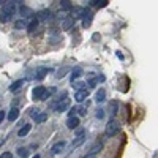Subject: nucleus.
<instances>
[{"instance_id": "obj_1", "label": "nucleus", "mask_w": 158, "mask_h": 158, "mask_svg": "<svg viewBox=\"0 0 158 158\" xmlns=\"http://www.w3.org/2000/svg\"><path fill=\"white\" fill-rule=\"evenodd\" d=\"M70 106H71V103H70V98H68V95L67 93H62L59 100H55V101L51 105V107L54 111H59V112H63V111H68L70 109Z\"/></svg>"}, {"instance_id": "obj_2", "label": "nucleus", "mask_w": 158, "mask_h": 158, "mask_svg": "<svg viewBox=\"0 0 158 158\" xmlns=\"http://www.w3.org/2000/svg\"><path fill=\"white\" fill-rule=\"evenodd\" d=\"M14 14H16V2H8L3 5V10H2V13H0V21L8 22Z\"/></svg>"}, {"instance_id": "obj_3", "label": "nucleus", "mask_w": 158, "mask_h": 158, "mask_svg": "<svg viewBox=\"0 0 158 158\" xmlns=\"http://www.w3.org/2000/svg\"><path fill=\"white\" fill-rule=\"evenodd\" d=\"M119 128H120V125H119V122L115 120V119H111L109 122L106 123V136L107 138H112L117 134Z\"/></svg>"}, {"instance_id": "obj_4", "label": "nucleus", "mask_w": 158, "mask_h": 158, "mask_svg": "<svg viewBox=\"0 0 158 158\" xmlns=\"http://www.w3.org/2000/svg\"><path fill=\"white\" fill-rule=\"evenodd\" d=\"M33 100H48L49 98V95H51V92L48 90V88H44V87H35L33 88Z\"/></svg>"}, {"instance_id": "obj_5", "label": "nucleus", "mask_w": 158, "mask_h": 158, "mask_svg": "<svg viewBox=\"0 0 158 158\" xmlns=\"http://www.w3.org/2000/svg\"><path fill=\"white\" fill-rule=\"evenodd\" d=\"M65 144H67V142H63V141H60V142H57V144H54L52 147H51V153H52V155H57V153H60L62 150L65 149Z\"/></svg>"}, {"instance_id": "obj_6", "label": "nucleus", "mask_w": 158, "mask_h": 158, "mask_svg": "<svg viewBox=\"0 0 158 158\" xmlns=\"http://www.w3.org/2000/svg\"><path fill=\"white\" fill-rule=\"evenodd\" d=\"M78 125H79V117H70V119L67 120V126H68L70 130H74Z\"/></svg>"}, {"instance_id": "obj_7", "label": "nucleus", "mask_w": 158, "mask_h": 158, "mask_svg": "<svg viewBox=\"0 0 158 158\" xmlns=\"http://www.w3.org/2000/svg\"><path fill=\"white\" fill-rule=\"evenodd\" d=\"M30 130H32V125H30V123H27V125H24V126H22V128L18 131V136H19V138H24V136H27Z\"/></svg>"}, {"instance_id": "obj_8", "label": "nucleus", "mask_w": 158, "mask_h": 158, "mask_svg": "<svg viewBox=\"0 0 158 158\" xmlns=\"http://www.w3.org/2000/svg\"><path fill=\"white\" fill-rule=\"evenodd\" d=\"M87 95H88L87 90H79V92H76L74 98H76V101H78V103H81V101H84V100L87 98Z\"/></svg>"}, {"instance_id": "obj_9", "label": "nucleus", "mask_w": 158, "mask_h": 158, "mask_svg": "<svg viewBox=\"0 0 158 158\" xmlns=\"http://www.w3.org/2000/svg\"><path fill=\"white\" fill-rule=\"evenodd\" d=\"M49 18H51V11H49V10L40 11V13H38V16H37L38 21H46V19H49Z\"/></svg>"}, {"instance_id": "obj_10", "label": "nucleus", "mask_w": 158, "mask_h": 158, "mask_svg": "<svg viewBox=\"0 0 158 158\" xmlns=\"http://www.w3.org/2000/svg\"><path fill=\"white\" fill-rule=\"evenodd\" d=\"M105 97H106L105 88H100V90L97 92V95H95V101H97V103H103V101H105Z\"/></svg>"}, {"instance_id": "obj_11", "label": "nucleus", "mask_w": 158, "mask_h": 158, "mask_svg": "<svg viewBox=\"0 0 158 158\" xmlns=\"http://www.w3.org/2000/svg\"><path fill=\"white\" fill-rule=\"evenodd\" d=\"M101 149H103V144H101V141H98L97 144L93 145V147H92L90 150H88V155H97V153H98Z\"/></svg>"}, {"instance_id": "obj_12", "label": "nucleus", "mask_w": 158, "mask_h": 158, "mask_svg": "<svg viewBox=\"0 0 158 158\" xmlns=\"http://www.w3.org/2000/svg\"><path fill=\"white\" fill-rule=\"evenodd\" d=\"M38 22H40V21H38L37 18H32V19H30V22L27 24V30H29V32H33V30L38 27Z\"/></svg>"}, {"instance_id": "obj_13", "label": "nucleus", "mask_w": 158, "mask_h": 158, "mask_svg": "<svg viewBox=\"0 0 158 158\" xmlns=\"http://www.w3.org/2000/svg\"><path fill=\"white\" fill-rule=\"evenodd\" d=\"M18 117H19V111L16 109V107H13V109L10 111V114H8V120L10 122H14Z\"/></svg>"}, {"instance_id": "obj_14", "label": "nucleus", "mask_w": 158, "mask_h": 158, "mask_svg": "<svg viewBox=\"0 0 158 158\" xmlns=\"http://www.w3.org/2000/svg\"><path fill=\"white\" fill-rule=\"evenodd\" d=\"M48 71H49L48 68H40V70L37 71V74H35V79H37V81H41V79L46 76V73H48Z\"/></svg>"}, {"instance_id": "obj_15", "label": "nucleus", "mask_w": 158, "mask_h": 158, "mask_svg": "<svg viewBox=\"0 0 158 158\" xmlns=\"http://www.w3.org/2000/svg\"><path fill=\"white\" fill-rule=\"evenodd\" d=\"M79 18L81 19H88V18H90V10H88V8L79 10Z\"/></svg>"}, {"instance_id": "obj_16", "label": "nucleus", "mask_w": 158, "mask_h": 158, "mask_svg": "<svg viewBox=\"0 0 158 158\" xmlns=\"http://www.w3.org/2000/svg\"><path fill=\"white\" fill-rule=\"evenodd\" d=\"M73 24H74V18H73V16H70V18L67 19V21L63 22V29H65V30L71 29V27H73Z\"/></svg>"}, {"instance_id": "obj_17", "label": "nucleus", "mask_w": 158, "mask_h": 158, "mask_svg": "<svg viewBox=\"0 0 158 158\" xmlns=\"http://www.w3.org/2000/svg\"><path fill=\"white\" fill-rule=\"evenodd\" d=\"M106 3L105 0H92L90 2V5H93V6H98V8H101V6H106Z\"/></svg>"}, {"instance_id": "obj_18", "label": "nucleus", "mask_w": 158, "mask_h": 158, "mask_svg": "<svg viewBox=\"0 0 158 158\" xmlns=\"http://www.w3.org/2000/svg\"><path fill=\"white\" fill-rule=\"evenodd\" d=\"M46 120H48V115H46L44 112L38 114L37 117H35V122H37V123H41V122H46Z\"/></svg>"}, {"instance_id": "obj_19", "label": "nucleus", "mask_w": 158, "mask_h": 158, "mask_svg": "<svg viewBox=\"0 0 158 158\" xmlns=\"http://www.w3.org/2000/svg\"><path fill=\"white\" fill-rule=\"evenodd\" d=\"M81 74H82V70H81V68H76V70L71 73V81L74 82V81H76V78H79Z\"/></svg>"}, {"instance_id": "obj_20", "label": "nucleus", "mask_w": 158, "mask_h": 158, "mask_svg": "<svg viewBox=\"0 0 158 158\" xmlns=\"http://www.w3.org/2000/svg\"><path fill=\"white\" fill-rule=\"evenodd\" d=\"M22 84H24V81H22V79H21V81H18V82H14V84H11V86H10V90H11V92L18 90V88L21 87Z\"/></svg>"}, {"instance_id": "obj_21", "label": "nucleus", "mask_w": 158, "mask_h": 158, "mask_svg": "<svg viewBox=\"0 0 158 158\" xmlns=\"http://www.w3.org/2000/svg\"><path fill=\"white\" fill-rule=\"evenodd\" d=\"M73 87H74L76 88V90H86V84H84V82H76V81H74V82H73Z\"/></svg>"}, {"instance_id": "obj_22", "label": "nucleus", "mask_w": 158, "mask_h": 158, "mask_svg": "<svg viewBox=\"0 0 158 158\" xmlns=\"http://www.w3.org/2000/svg\"><path fill=\"white\" fill-rule=\"evenodd\" d=\"M19 11H21V14H22V16H29V14H30V10L29 8H27V6L25 5H21V6H19Z\"/></svg>"}, {"instance_id": "obj_23", "label": "nucleus", "mask_w": 158, "mask_h": 158, "mask_svg": "<svg viewBox=\"0 0 158 158\" xmlns=\"http://www.w3.org/2000/svg\"><path fill=\"white\" fill-rule=\"evenodd\" d=\"M14 27H16V29H27V24H25V21L19 19V21L14 22Z\"/></svg>"}, {"instance_id": "obj_24", "label": "nucleus", "mask_w": 158, "mask_h": 158, "mask_svg": "<svg viewBox=\"0 0 158 158\" xmlns=\"http://www.w3.org/2000/svg\"><path fill=\"white\" fill-rule=\"evenodd\" d=\"M18 155H19V157H22V158L27 157V155H29V149H24V147L18 149Z\"/></svg>"}, {"instance_id": "obj_25", "label": "nucleus", "mask_w": 158, "mask_h": 158, "mask_svg": "<svg viewBox=\"0 0 158 158\" xmlns=\"http://www.w3.org/2000/svg\"><path fill=\"white\" fill-rule=\"evenodd\" d=\"M115 111H117V103L111 101V117H112V119H114V115H115Z\"/></svg>"}, {"instance_id": "obj_26", "label": "nucleus", "mask_w": 158, "mask_h": 158, "mask_svg": "<svg viewBox=\"0 0 158 158\" xmlns=\"http://www.w3.org/2000/svg\"><path fill=\"white\" fill-rule=\"evenodd\" d=\"M84 139H86V136H78L74 139V142H73V145H74V147H76V145H81L84 142Z\"/></svg>"}, {"instance_id": "obj_27", "label": "nucleus", "mask_w": 158, "mask_h": 158, "mask_svg": "<svg viewBox=\"0 0 158 158\" xmlns=\"http://www.w3.org/2000/svg\"><path fill=\"white\" fill-rule=\"evenodd\" d=\"M60 5H62V8H63V10H70L71 8V2H65V0H63V2H60Z\"/></svg>"}, {"instance_id": "obj_28", "label": "nucleus", "mask_w": 158, "mask_h": 158, "mask_svg": "<svg viewBox=\"0 0 158 158\" xmlns=\"http://www.w3.org/2000/svg\"><path fill=\"white\" fill-rule=\"evenodd\" d=\"M97 82H98L97 79H88V87H90V88H93L95 86H97Z\"/></svg>"}, {"instance_id": "obj_29", "label": "nucleus", "mask_w": 158, "mask_h": 158, "mask_svg": "<svg viewBox=\"0 0 158 158\" xmlns=\"http://www.w3.org/2000/svg\"><path fill=\"white\" fill-rule=\"evenodd\" d=\"M0 158H13V155H11L10 152H5V153H2V155H0Z\"/></svg>"}, {"instance_id": "obj_30", "label": "nucleus", "mask_w": 158, "mask_h": 158, "mask_svg": "<svg viewBox=\"0 0 158 158\" xmlns=\"http://www.w3.org/2000/svg\"><path fill=\"white\" fill-rule=\"evenodd\" d=\"M97 117L98 119H103V109H98L97 111Z\"/></svg>"}, {"instance_id": "obj_31", "label": "nucleus", "mask_w": 158, "mask_h": 158, "mask_svg": "<svg viewBox=\"0 0 158 158\" xmlns=\"http://www.w3.org/2000/svg\"><path fill=\"white\" fill-rule=\"evenodd\" d=\"M3 119H5V112H3V111H0V123H2Z\"/></svg>"}, {"instance_id": "obj_32", "label": "nucleus", "mask_w": 158, "mask_h": 158, "mask_svg": "<svg viewBox=\"0 0 158 158\" xmlns=\"http://www.w3.org/2000/svg\"><path fill=\"white\" fill-rule=\"evenodd\" d=\"M84 158H97V157H95V155H88V153H87V155L84 157Z\"/></svg>"}, {"instance_id": "obj_33", "label": "nucleus", "mask_w": 158, "mask_h": 158, "mask_svg": "<svg viewBox=\"0 0 158 158\" xmlns=\"http://www.w3.org/2000/svg\"><path fill=\"white\" fill-rule=\"evenodd\" d=\"M32 158H41L40 155H35V157H32Z\"/></svg>"}, {"instance_id": "obj_34", "label": "nucleus", "mask_w": 158, "mask_h": 158, "mask_svg": "<svg viewBox=\"0 0 158 158\" xmlns=\"http://www.w3.org/2000/svg\"><path fill=\"white\" fill-rule=\"evenodd\" d=\"M0 5H3V2H0Z\"/></svg>"}]
</instances>
